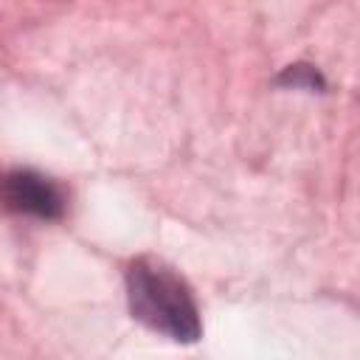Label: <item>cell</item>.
<instances>
[{
  "instance_id": "obj_2",
  "label": "cell",
  "mask_w": 360,
  "mask_h": 360,
  "mask_svg": "<svg viewBox=\"0 0 360 360\" xmlns=\"http://www.w3.org/2000/svg\"><path fill=\"white\" fill-rule=\"evenodd\" d=\"M0 208L37 219H59L68 211V191L34 169L0 172Z\"/></svg>"
},
{
  "instance_id": "obj_1",
  "label": "cell",
  "mask_w": 360,
  "mask_h": 360,
  "mask_svg": "<svg viewBox=\"0 0 360 360\" xmlns=\"http://www.w3.org/2000/svg\"><path fill=\"white\" fill-rule=\"evenodd\" d=\"M127 295L132 315L149 329L180 343H194L202 335L188 284L160 259L141 256L127 267Z\"/></svg>"
},
{
  "instance_id": "obj_3",
  "label": "cell",
  "mask_w": 360,
  "mask_h": 360,
  "mask_svg": "<svg viewBox=\"0 0 360 360\" xmlns=\"http://www.w3.org/2000/svg\"><path fill=\"white\" fill-rule=\"evenodd\" d=\"M278 82H281V84H292V87H301V84H304V87H312V90H315V87H323L318 70L309 68V65H290Z\"/></svg>"
}]
</instances>
